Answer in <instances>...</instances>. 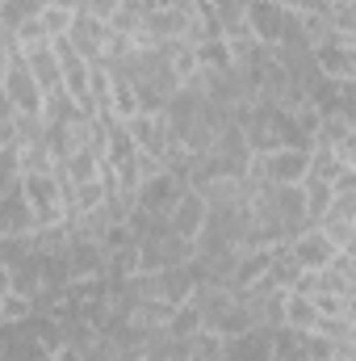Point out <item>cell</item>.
I'll list each match as a JSON object with an SVG mask.
<instances>
[{"mask_svg":"<svg viewBox=\"0 0 356 361\" xmlns=\"http://www.w3.org/2000/svg\"><path fill=\"white\" fill-rule=\"evenodd\" d=\"M21 197L34 214V227H55L68 219V189L59 173H21Z\"/></svg>","mask_w":356,"mask_h":361,"instance_id":"obj_1","label":"cell"},{"mask_svg":"<svg viewBox=\"0 0 356 361\" xmlns=\"http://www.w3.org/2000/svg\"><path fill=\"white\" fill-rule=\"evenodd\" d=\"M193 257H197V244L177 235V231H168V223L160 231H151L147 240H139V269H147V273L189 265Z\"/></svg>","mask_w":356,"mask_h":361,"instance_id":"obj_2","label":"cell"},{"mask_svg":"<svg viewBox=\"0 0 356 361\" xmlns=\"http://www.w3.org/2000/svg\"><path fill=\"white\" fill-rule=\"evenodd\" d=\"M0 92H4V101L13 105V114H42V89L34 85V76H30L21 51H13V55L4 59Z\"/></svg>","mask_w":356,"mask_h":361,"instance_id":"obj_3","label":"cell"},{"mask_svg":"<svg viewBox=\"0 0 356 361\" xmlns=\"http://www.w3.org/2000/svg\"><path fill=\"white\" fill-rule=\"evenodd\" d=\"M17 51H21V59H25V68H30L34 85L42 89V101H46V97H55V92H63V76H59V59H55L51 38L30 42V47H17Z\"/></svg>","mask_w":356,"mask_h":361,"instance_id":"obj_4","label":"cell"},{"mask_svg":"<svg viewBox=\"0 0 356 361\" xmlns=\"http://www.w3.org/2000/svg\"><path fill=\"white\" fill-rule=\"evenodd\" d=\"M164 223H168V231H177V235H184V240H197L201 227H205V197H201L193 185H184V189L177 193V202L168 206Z\"/></svg>","mask_w":356,"mask_h":361,"instance_id":"obj_5","label":"cell"},{"mask_svg":"<svg viewBox=\"0 0 356 361\" xmlns=\"http://www.w3.org/2000/svg\"><path fill=\"white\" fill-rule=\"evenodd\" d=\"M180 189H184V180L172 177L168 169H160V173H151V177H143L134 185V206L151 210V214H168V206L177 202Z\"/></svg>","mask_w":356,"mask_h":361,"instance_id":"obj_6","label":"cell"},{"mask_svg":"<svg viewBox=\"0 0 356 361\" xmlns=\"http://www.w3.org/2000/svg\"><path fill=\"white\" fill-rule=\"evenodd\" d=\"M285 248H289V257L298 261V269H323L340 248L319 231V227H306V231H298L293 240H285Z\"/></svg>","mask_w":356,"mask_h":361,"instance_id":"obj_7","label":"cell"},{"mask_svg":"<svg viewBox=\"0 0 356 361\" xmlns=\"http://www.w3.org/2000/svg\"><path fill=\"white\" fill-rule=\"evenodd\" d=\"M314 319H319V307H314V298L285 290V302H281V328L310 332V328H314Z\"/></svg>","mask_w":356,"mask_h":361,"instance_id":"obj_8","label":"cell"},{"mask_svg":"<svg viewBox=\"0 0 356 361\" xmlns=\"http://www.w3.org/2000/svg\"><path fill=\"white\" fill-rule=\"evenodd\" d=\"M30 231H34V214H30L21 189L0 197V235H30Z\"/></svg>","mask_w":356,"mask_h":361,"instance_id":"obj_9","label":"cell"},{"mask_svg":"<svg viewBox=\"0 0 356 361\" xmlns=\"http://www.w3.org/2000/svg\"><path fill=\"white\" fill-rule=\"evenodd\" d=\"M42 13V0H0V30L13 38L25 21H34Z\"/></svg>","mask_w":356,"mask_h":361,"instance_id":"obj_10","label":"cell"},{"mask_svg":"<svg viewBox=\"0 0 356 361\" xmlns=\"http://www.w3.org/2000/svg\"><path fill=\"white\" fill-rule=\"evenodd\" d=\"M25 315H34V298H25L17 290H4L0 294V324H21Z\"/></svg>","mask_w":356,"mask_h":361,"instance_id":"obj_11","label":"cell"},{"mask_svg":"<svg viewBox=\"0 0 356 361\" xmlns=\"http://www.w3.org/2000/svg\"><path fill=\"white\" fill-rule=\"evenodd\" d=\"M72 17H76L72 8H42V13H38V21H42V34H46V38H63V34L72 30Z\"/></svg>","mask_w":356,"mask_h":361,"instance_id":"obj_12","label":"cell"},{"mask_svg":"<svg viewBox=\"0 0 356 361\" xmlns=\"http://www.w3.org/2000/svg\"><path fill=\"white\" fill-rule=\"evenodd\" d=\"M117 8H122V0H80V8H76V13H84V17H96V21H109Z\"/></svg>","mask_w":356,"mask_h":361,"instance_id":"obj_13","label":"cell"},{"mask_svg":"<svg viewBox=\"0 0 356 361\" xmlns=\"http://www.w3.org/2000/svg\"><path fill=\"white\" fill-rule=\"evenodd\" d=\"M13 105L4 101V92H0V143H13Z\"/></svg>","mask_w":356,"mask_h":361,"instance_id":"obj_14","label":"cell"},{"mask_svg":"<svg viewBox=\"0 0 356 361\" xmlns=\"http://www.w3.org/2000/svg\"><path fill=\"white\" fill-rule=\"evenodd\" d=\"M42 8H72V13H76L80 0H42Z\"/></svg>","mask_w":356,"mask_h":361,"instance_id":"obj_15","label":"cell"},{"mask_svg":"<svg viewBox=\"0 0 356 361\" xmlns=\"http://www.w3.org/2000/svg\"><path fill=\"white\" fill-rule=\"evenodd\" d=\"M8 47H13V38H8V34L0 30V51H8Z\"/></svg>","mask_w":356,"mask_h":361,"instance_id":"obj_16","label":"cell"},{"mask_svg":"<svg viewBox=\"0 0 356 361\" xmlns=\"http://www.w3.org/2000/svg\"><path fill=\"white\" fill-rule=\"evenodd\" d=\"M13 51H17V47H8V51H0V76H4V59H8Z\"/></svg>","mask_w":356,"mask_h":361,"instance_id":"obj_17","label":"cell"},{"mask_svg":"<svg viewBox=\"0 0 356 361\" xmlns=\"http://www.w3.org/2000/svg\"><path fill=\"white\" fill-rule=\"evenodd\" d=\"M4 290H8V273L0 269V294H4Z\"/></svg>","mask_w":356,"mask_h":361,"instance_id":"obj_18","label":"cell"},{"mask_svg":"<svg viewBox=\"0 0 356 361\" xmlns=\"http://www.w3.org/2000/svg\"><path fill=\"white\" fill-rule=\"evenodd\" d=\"M327 361H352V357H348V353H331Z\"/></svg>","mask_w":356,"mask_h":361,"instance_id":"obj_19","label":"cell"}]
</instances>
